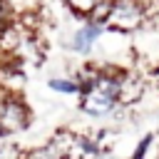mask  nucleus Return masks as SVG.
<instances>
[{
  "label": "nucleus",
  "mask_w": 159,
  "mask_h": 159,
  "mask_svg": "<svg viewBox=\"0 0 159 159\" xmlns=\"http://www.w3.org/2000/svg\"><path fill=\"white\" fill-rule=\"evenodd\" d=\"M62 157H65V149L52 139L37 144V147H32L22 154V159H62Z\"/></svg>",
  "instance_id": "obj_6"
},
{
  "label": "nucleus",
  "mask_w": 159,
  "mask_h": 159,
  "mask_svg": "<svg viewBox=\"0 0 159 159\" xmlns=\"http://www.w3.org/2000/svg\"><path fill=\"white\" fill-rule=\"evenodd\" d=\"M47 87L52 92H57V94H80V84H77L75 75H70V77H50Z\"/></svg>",
  "instance_id": "obj_7"
},
{
  "label": "nucleus",
  "mask_w": 159,
  "mask_h": 159,
  "mask_svg": "<svg viewBox=\"0 0 159 159\" xmlns=\"http://www.w3.org/2000/svg\"><path fill=\"white\" fill-rule=\"evenodd\" d=\"M109 10H112V0H97L92 5V10L87 12L84 20H92V22H99V25H107V17H109Z\"/></svg>",
  "instance_id": "obj_8"
},
{
  "label": "nucleus",
  "mask_w": 159,
  "mask_h": 159,
  "mask_svg": "<svg viewBox=\"0 0 159 159\" xmlns=\"http://www.w3.org/2000/svg\"><path fill=\"white\" fill-rule=\"evenodd\" d=\"M152 147H154V134H144L139 139V144L134 147V152H132L129 159H149V149Z\"/></svg>",
  "instance_id": "obj_9"
},
{
  "label": "nucleus",
  "mask_w": 159,
  "mask_h": 159,
  "mask_svg": "<svg viewBox=\"0 0 159 159\" xmlns=\"http://www.w3.org/2000/svg\"><path fill=\"white\" fill-rule=\"evenodd\" d=\"M149 22V10L144 0H112L107 17V30L114 32H139Z\"/></svg>",
  "instance_id": "obj_1"
},
{
  "label": "nucleus",
  "mask_w": 159,
  "mask_h": 159,
  "mask_svg": "<svg viewBox=\"0 0 159 159\" xmlns=\"http://www.w3.org/2000/svg\"><path fill=\"white\" fill-rule=\"evenodd\" d=\"M12 22V5L10 0H0V30Z\"/></svg>",
  "instance_id": "obj_12"
},
{
  "label": "nucleus",
  "mask_w": 159,
  "mask_h": 159,
  "mask_svg": "<svg viewBox=\"0 0 159 159\" xmlns=\"http://www.w3.org/2000/svg\"><path fill=\"white\" fill-rule=\"evenodd\" d=\"M30 127V107L17 92H5L0 97V129L5 137L20 134Z\"/></svg>",
  "instance_id": "obj_2"
},
{
  "label": "nucleus",
  "mask_w": 159,
  "mask_h": 159,
  "mask_svg": "<svg viewBox=\"0 0 159 159\" xmlns=\"http://www.w3.org/2000/svg\"><path fill=\"white\" fill-rule=\"evenodd\" d=\"M67 5H70V10L77 15V17H87V12L92 10V5L97 2V0H65Z\"/></svg>",
  "instance_id": "obj_11"
},
{
  "label": "nucleus",
  "mask_w": 159,
  "mask_h": 159,
  "mask_svg": "<svg viewBox=\"0 0 159 159\" xmlns=\"http://www.w3.org/2000/svg\"><path fill=\"white\" fill-rule=\"evenodd\" d=\"M22 147L15 142H5V137L0 139V159H22Z\"/></svg>",
  "instance_id": "obj_10"
},
{
  "label": "nucleus",
  "mask_w": 159,
  "mask_h": 159,
  "mask_svg": "<svg viewBox=\"0 0 159 159\" xmlns=\"http://www.w3.org/2000/svg\"><path fill=\"white\" fill-rule=\"evenodd\" d=\"M107 32V25H99V22H92V20H84V25L70 37V50L75 52V55H82V57H87L92 50H94V45H97V40L102 37Z\"/></svg>",
  "instance_id": "obj_3"
},
{
  "label": "nucleus",
  "mask_w": 159,
  "mask_h": 159,
  "mask_svg": "<svg viewBox=\"0 0 159 159\" xmlns=\"http://www.w3.org/2000/svg\"><path fill=\"white\" fill-rule=\"evenodd\" d=\"M2 137H5V134H2V129H0V139H2Z\"/></svg>",
  "instance_id": "obj_14"
},
{
  "label": "nucleus",
  "mask_w": 159,
  "mask_h": 159,
  "mask_svg": "<svg viewBox=\"0 0 159 159\" xmlns=\"http://www.w3.org/2000/svg\"><path fill=\"white\" fill-rule=\"evenodd\" d=\"M144 92H147V77L134 75V72H124L122 84H119V104L132 107L144 97Z\"/></svg>",
  "instance_id": "obj_5"
},
{
  "label": "nucleus",
  "mask_w": 159,
  "mask_h": 159,
  "mask_svg": "<svg viewBox=\"0 0 159 159\" xmlns=\"http://www.w3.org/2000/svg\"><path fill=\"white\" fill-rule=\"evenodd\" d=\"M149 77H152L154 82H159V62H157L154 67H149Z\"/></svg>",
  "instance_id": "obj_13"
},
{
  "label": "nucleus",
  "mask_w": 159,
  "mask_h": 159,
  "mask_svg": "<svg viewBox=\"0 0 159 159\" xmlns=\"http://www.w3.org/2000/svg\"><path fill=\"white\" fill-rule=\"evenodd\" d=\"M119 107V99L99 92V89H89L84 94H80V109L89 117H112V112Z\"/></svg>",
  "instance_id": "obj_4"
}]
</instances>
